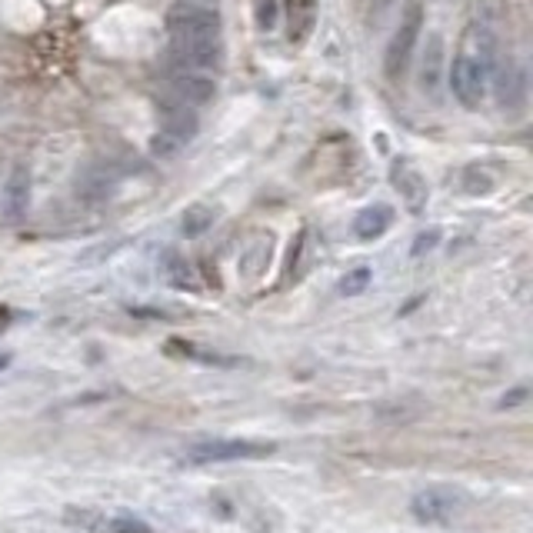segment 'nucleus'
<instances>
[{"label": "nucleus", "mask_w": 533, "mask_h": 533, "mask_svg": "<svg viewBox=\"0 0 533 533\" xmlns=\"http://www.w3.org/2000/svg\"><path fill=\"white\" fill-rule=\"evenodd\" d=\"M214 217H217L214 207H207V204L190 207V210L184 214V234H187V237H200V234L207 230V227L214 224Z\"/></svg>", "instance_id": "nucleus-16"}, {"label": "nucleus", "mask_w": 533, "mask_h": 533, "mask_svg": "<svg viewBox=\"0 0 533 533\" xmlns=\"http://www.w3.org/2000/svg\"><path fill=\"white\" fill-rule=\"evenodd\" d=\"M421 27H423V11L421 7H411L407 17L400 21L397 34L390 37L387 53H383V71H387L390 81L403 77V71H407V63L413 57V47H417V37H421Z\"/></svg>", "instance_id": "nucleus-4"}, {"label": "nucleus", "mask_w": 533, "mask_h": 533, "mask_svg": "<svg viewBox=\"0 0 533 533\" xmlns=\"http://www.w3.org/2000/svg\"><path fill=\"white\" fill-rule=\"evenodd\" d=\"M277 451L266 441H227V437H214V441H197L184 451L187 463H230V460H260Z\"/></svg>", "instance_id": "nucleus-1"}, {"label": "nucleus", "mask_w": 533, "mask_h": 533, "mask_svg": "<svg viewBox=\"0 0 533 533\" xmlns=\"http://www.w3.org/2000/svg\"><path fill=\"white\" fill-rule=\"evenodd\" d=\"M167 31H170V37H217L220 34V14L207 4L180 0L167 11Z\"/></svg>", "instance_id": "nucleus-3"}, {"label": "nucleus", "mask_w": 533, "mask_h": 533, "mask_svg": "<svg viewBox=\"0 0 533 533\" xmlns=\"http://www.w3.org/2000/svg\"><path fill=\"white\" fill-rule=\"evenodd\" d=\"M463 507H467V497L460 490H453V487H427V490L413 497L411 513L421 523H451L460 517Z\"/></svg>", "instance_id": "nucleus-5"}, {"label": "nucleus", "mask_w": 533, "mask_h": 533, "mask_svg": "<svg viewBox=\"0 0 533 533\" xmlns=\"http://www.w3.org/2000/svg\"><path fill=\"white\" fill-rule=\"evenodd\" d=\"M390 177H393V184H397L400 197H403V204L411 207V210H421V207L427 204V180L421 177L417 167H411L407 160H400Z\"/></svg>", "instance_id": "nucleus-9"}, {"label": "nucleus", "mask_w": 533, "mask_h": 533, "mask_svg": "<svg viewBox=\"0 0 533 533\" xmlns=\"http://www.w3.org/2000/svg\"><path fill=\"white\" fill-rule=\"evenodd\" d=\"M174 87L184 103H207V101H214V93H217V83L210 81L207 73L180 71V67L174 71Z\"/></svg>", "instance_id": "nucleus-10"}, {"label": "nucleus", "mask_w": 533, "mask_h": 533, "mask_svg": "<svg viewBox=\"0 0 533 533\" xmlns=\"http://www.w3.org/2000/svg\"><path fill=\"white\" fill-rule=\"evenodd\" d=\"M487 77H490V63L487 57H477L473 51H463L451 67V91L453 97L463 103V107H470L477 111L483 101V93H487Z\"/></svg>", "instance_id": "nucleus-2"}, {"label": "nucleus", "mask_w": 533, "mask_h": 533, "mask_svg": "<svg viewBox=\"0 0 533 533\" xmlns=\"http://www.w3.org/2000/svg\"><path fill=\"white\" fill-rule=\"evenodd\" d=\"M197 127H200V121H197V113L190 103L177 101V103H167L164 107V121H160V131L167 133V137H174L177 144H190L197 137Z\"/></svg>", "instance_id": "nucleus-8"}, {"label": "nucleus", "mask_w": 533, "mask_h": 533, "mask_svg": "<svg viewBox=\"0 0 533 533\" xmlns=\"http://www.w3.org/2000/svg\"><path fill=\"white\" fill-rule=\"evenodd\" d=\"M367 284H370V270H367V266H357L354 274H347V277H344V284H340V294H347V297H357V294L367 287Z\"/></svg>", "instance_id": "nucleus-19"}, {"label": "nucleus", "mask_w": 533, "mask_h": 533, "mask_svg": "<svg viewBox=\"0 0 533 533\" xmlns=\"http://www.w3.org/2000/svg\"><path fill=\"white\" fill-rule=\"evenodd\" d=\"M257 27L260 31H274L277 27V0H260L257 4Z\"/></svg>", "instance_id": "nucleus-20"}, {"label": "nucleus", "mask_w": 533, "mask_h": 533, "mask_svg": "<svg viewBox=\"0 0 533 533\" xmlns=\"http://www.w3.org/2000/svg\"><path fill=\"white\" fill-rule=\"evenodd\" d=\"M390 224H393V210H390L387 204L367 207V210H360L357 220H354V234H357L360 240H377Z\"/></svg>", "instance_id": "nucleus-15"}, {"label": "nucleus", "mask_w": 533, "mask_h": 533, "mask_svg": "<svg viewBox=\"0 0 533 533\" xmlns=\"http://www.w3.org/2000/svg\"><path fill=\"white\" fill-rule=\"evenodd\" d=\"M437 240H441V234H437V230H431V234H421V237H417V247H413V254H423V250H431Z\"/></svg>", "instance_id": "nucleus-22"}, {"label": "nucleus", "mask_w": 533, "mask_h": 533, "mask_svg": "<svg viewBox=\"0 0 533 533\" xmlns=\"http://www.w3.org/2000/svg\"><path fill=\"white\" fill-rule=\"evenodd\" d=\"M441 71H443V37L441 34H431L427 37V51L421 57V91L423 93H437L441 87Z\"/></svg>", "instance_id": "nucleus-12"}, {"label": "nucleus", "mask_w": 533, "mask_h": 533, "mask_svg": "<svg viewBox=\"0 0 533 533\" xmlns=\"http://www.w3.org/2000/svg\"><path fill=\"white\" fill-rule=\"evenodd\" d=\"M113 187H117V174L111 167L93 164L77 177V197H83V200H103L113 194Z\"/></svg>", "instance_id": "nucleus-11"}, {"label": "nucleus", "mask_w": 533, "mask_h": 533, "mask_svg": "<svg viewBox=\"0 0 533 533\" xmlns=\"http://www.w3.org/2000/svg\"><path fill=\"white\" fill-rule=\"evenodd\" d=\"M170 350H184V357H190V360H204V363H234V360L217 357V354H210V350L194 347V344H170Z\"/></svg>", "instance_id": "nucleus-21"}, {"label": "nucleus", "mask_w": 533, "mask_h": 533, "mask_svg": "<svg viewBox=\"0 0 533 533\" xmlns=\"http://www.w3.org/2000/svg\"><path fill=\"white\" fill-rule=\"evenodd\" d=\"M463 190L473 197H480V194H490L493 190V177L487 174V170H480V167H467L463 170Z\"/></svg>", "instance_id": "nucleus-17"}, {"label": "nucleus", "mask_w": 533, "mask_h": 533, "mask_svg": "<svg viewBox=\"0 0 533 533\" xmlns=\"http://www.w3.org/2000/svg\"><path fill=\"white\" fill-rule=\"evenodd\" d=\"M377 4H380V7H387V4H390V0H377Z\"/></svg>", "instance_id": "nucleus-23"}, {"label": "nucleus", "mask_w": 533, "mask_h": 533, "mask_svg": "<svg viewBox=\"0 0 533 533\" xmlns=\"http://www.w3.org/2000/svg\"><path fill=\"white\" fill-rule=\"evenodd\" d=\"M170 51H174V63L180 71H214L220 63L224 44L220 34L217 37H170Z\"/></svg>", "instance_id": "nucleus-6"}, {"label": "nucleus", "mask_w": 533, "mask_h": 533, "mask_svg": "<svg viewBox=\"0 0 533 533\" xmlns=\"http://www.w3.org/2000/svg\"><path fill=\"white\" fill-rule=\"evenodd\" d=\"M287 24L290 41H307L317 24V0H287Z\"/></svg>", "instance_id": "nucleus-14"}, {"label": "nucleus", "mask_w": 533, "mask_h": 533, "mask_svg": "<svg viewBox=\"0 0 533 533\" xmlns=\"http://www.w3.org/2000/svg\"><path fill=\"white\" fill-rule=\"evenodd\" d=\"M270 254H274V237L270 234H257L250 244L240 250V274L244 277H257V274H264L266 264H270Z\"/></svg>", "instance_id": "nucleus-13"}, {"label": "nucleus", "mask_w": 533, "mask_h": 533, "mask_svg": "<svg viewBox=\"0 0 533 533\" xmlns=\"http://www.w3.org/2000/svg\"><path fill=\"white\" fill-rule=\"evenodd\" d=\"M184 150V144H177L174 137H167L164 131H157L154 137H150V154L157 157V160H170V157H177Z\"/></svg>", "instance_id": "nucleus-18"}, {"label": "nucleus", "mask_w": 533, "mask_h": 533, "mask_svg": "<svg viewBox=\"0 0 533 533\" xmlns=\"http://www.w3.org/2000/svg\"><path fill=\"white\" fill-rule=\"evenodd\" d=\"M27 204H31V170L24 164H17L4 184V194H0V210L7 220H21L27 214Z\"/></svg>", "instance_id": "nucleus-7"}]
</instances>
